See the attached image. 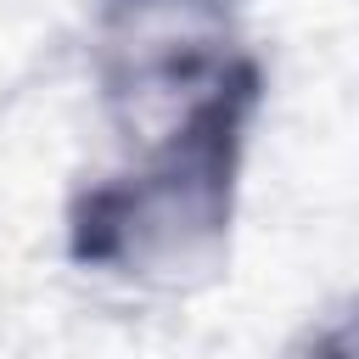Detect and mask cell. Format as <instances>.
Wrapping results in <instances>:
<instances>
[{
	"mask_svg": "<svg viewBox=\"0 0 359 359\" xmlns=\"http://www.w3.org/2000/svg\"><path fill=\"white\" fill-rule=\"evenodd\" d=\"M264 107L269 73L252 50L180 118L129 140L112 168L79 180L62 208L67 264L146 297H191L213 286L236 252Z\"/></svg>",
	"mask_w": 359,
	"mask_h": 359,
	"instance_id": "cell-1",
	"label": "cell"
},
{
	"mask_svg": "<svg viewBox=\"0 0 359 359\" xmlns=\"http://www.w3.org/2000/svg\"><path fill=\"white\" fill-rule=\"evenodd\" d=\"M241 17L247 0H90V84L118 146L163 129L252 56Z\"/></svg>",
	"mask_w": 359,
	"mask_h": 359,
	"instance_id": "cell-2",
	"label": "cell"
}]
</instances>
